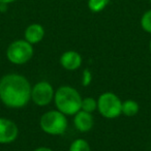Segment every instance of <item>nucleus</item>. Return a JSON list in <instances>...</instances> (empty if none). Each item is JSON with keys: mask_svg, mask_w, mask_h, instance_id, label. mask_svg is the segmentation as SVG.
Returning a JSON list of instances; mask_svg holds the SVG:
<instances>
[{"mask_svg": "<svg viewBox=\"0 0 151 151\" xmlns=\"http://www.w3.org/2000/svg\"><path fill=\"white\" fill-rule=\"evenodd\" d=\"M31 84L24 76L7 73L0 79V101L12 109H20L31 99Z\"/></svg>", "mask_w": 151, "mask_h": 151, "instance_id": "f257e3e1", "label": "nucleus"}, {"mask_svg": "<svg viewBox=\"0 0 151 151\" xmlns=\"http://www.w3.org/2000/svg\"><path fill=\"white\" fill-rule=\"evenodd\" d=\"M82 99L77 89L67 85L60 86L54 94V103L57 110L66 116H73L80 111Z\"/></svg>", "mask_w": 151, "mask_h": 151, "instance_id": "f03ea898", "label": "nucleus"}, {"mask_svg": "<svg viewBox=\"0 0 151 151\" xmlns=\"http://www.w3.org/2000/svg\"><path fill=\"white\" fill-rule=\"evenodd\" d=\"M66 115L58 110H51L42 114L40 120V126L44 132L51 136H60L67 129Z\"/></svg>", "mask_w": 151, "mask_h": 151, "instance_id": "7ed1b4c3", "label": "nucleus"}, {"mask_svg": "<svg viewBox=\"0 0 151 151\" xmlns=\"http://www.w3.org/2000/svg\"><path fill=\"white\" fill-rule=\"evenodd\" d=\"M33 45L29 44L26 40H17L9 44L6 49V58L11 63L22 65L30 61L33 57Z\"/></svg>", "mask_w": 151, "mask_h": 151, "instance_id": "20e7f679", "label": "nucleus"}, {"mask_svg": "<svg viewBox=\"0 0 151 151\" xmlns=\"http://www.w3.org/2000/svg\"><path fill=\"white\" fill-rule=\"evenodd\" d=\"M122 101L115 93L104 92L97 99V110L103 117L107 119H115L122 114Z\"/></svg>", "mask_w": 151, "mask_h": 151, "instance_id": "39448f33", "label": "nucleus"}, {"mask_svg": "<svg viewBox=\"0 0 151 151\" xmlns=\"http://www.w3.org/2000/svg\"><path fill=\"white\" fill-rule=\"evenodd\" d=\"M55 91L53 86L47 81L36 83L31 89V99L38 107H46L54 99Z\"/></svg>", "mask_w": 151, "mask_h": 151, "instance_id": "423d86ee", "label": "nucleus"}, {"mask_svg": "<svg viewBox=\"0 0 151 151\" xmlns=\"http://www.w3.org/2000/svg\"><path fill=\"white\" fill-rule=\"evenodd\" d=\"M19 136L18 125L7 118L0 117V144H11Z\"/></svg>", "mask_w": 151, "mask_h": 151, "instance_id": "0eeeda50", "label": "nucleus"}, {"mask_svg": "<svg viewBox=\"0 0 151 151\" xmlns=\"http://www.w3.org/2000/svg\"><path fill=\"white\" fill-rule=\"evenodd\" d=\"M59 62L64 69L73 71L82 65V56L77 51L69 50L61 55Z\"/></svg>", "mask_w": 151, "mask_h": 151, "instance_id": "6e6552de", "label": "nucleus"}, {"mask_svg": "<svg viewBox=\"0 0 151 151\" xmlns=\"http://www.w3.org/2000/svg\"><path fill=\"white\" fill-rule=\"evenodd\" d=\"M73 118V124L76 128L81 132H87L92 129L94 120L91 113L85 112L83 110H80L77 114H75Z\"/></svg>", "mask_w": 151, "mask_h": 151, "instance_id": "1a4fd4ad", "label": "nucleus"}, {"mask_svg": "<svg viewBox=\"0 0 151 151\" xmlns=\"http://www.w3.org/2000/svg\"><path fill=\"white\" fill-rule=\"evenodd\" d=\"M45 36V28L40 24L33 23L30 24L24 32V40H27L29 44L36 45L42 40Z\"/></svg>", "mask_w": 151, "mask_h": 151, "instance_id": "9d476101", "label": "nucleus"}, {"mask_svg": "<svg viewBox=\"0 0 151 151\" xmlns=\"http://www.w3.org/2000/svg\"><path fill=\"white\" fill-rule=\"evenodd\" d=\"M139 110H140V106L134 99H126V101H122L121 112L123 115L127 116V117H132L138 114Z\"/></svg>", "mask_w": 151, "mask_h": 151, "instance_id": "9b49d317", "label": "nucleus"}, {"mask_svg": "<svg viewBox=\"0 0 151 151\" xmlns=\"http://www.w3.org/2000/svg\"><path fill=\"white\" fill-rule=\"evenodd\" d=\"M110 4V0H88L87 6L91 13H101Z\"/></svg>", "mask_w": 151, "mask_h": 151, "instance_id": "f8f14e48", "label": "nucleus"}, {"mask_svg": "<svg viewBox=\"0 0 151 151\" xmlns=\"http://www.w3.org/2000/svg\"><path fill=\"white\" fill-rule=\"evenodd\" d=\"M69 151H91L90 145L84 139H76L69 146Z\"/></svg>", "mask_w": 151, "mask_h": 151, "instance_id": "ddd939ff", "label": "nucleus"}, {"mask_svg": "<svg viewBox=\"0 0 151 151\" xmlns=\"http://www.w3.org/2000/svg\"><path fill=\"white\" fill-rule=\"evenodd\" d=\"M81 110L92 114L95 110H97V101H95L93 97H86V99H82Z\"/></svg>", "mask_w": 151, "mask_h": 151, "instance_id": "4468645a", "label": "nucleus"}, {"mask_svg": "<svg viewBox=\"0 0 151 151\" xmlns=\"http://www.w3.org/2000/svg\"><path fill=\"white\" fill-rule=\"evenodd\" d=\"M141 27L145 32L151 34V9L143 14L141 18Z\"/></svg>", "mask_w": 151, "mask_h": 151, "instance_id": "2eb2a0df", "label": "nucleus"}, {"mask_svg": "<svg viewBox=\"0 0 151 151\" xmlns=\"http://www.w3.org/2000/svg\"><path fill=\"white\" fill-rule=\"evenodd\" d=\"M92 82V73L89 68H85L82 73V85L84 87H87Z\"/></svg>", "mask_w": 151, "mask_h": 151, "instance_id": "dca6fc26", "label": "nucleus"}, {"mask_svg": "<svg viewBox=\"0 0 151 151\" xmlns=\"http://www.w3.org/2000/svg\"><path fill=\"white\" fill-rule=\"evenodd\" d=\"M33 151H53L51 148H49V147H38V148L34 149Z\"/></svg>", "mask_w": 151, "mask_h": 151, "instance_id": "f3484780", "label": "nucleus"}, {"mask_svg": "<svg viewBox=\"0 0 151 151\" xmlns=\"http://www.w3.org/2000/svg\"><path fill=\"white\" fill-rule=\"evenodd\" d=\"M17 0H0V4H11V3L15 2Z\"/></svg>", "mask_w": 151, "mask_h": 151, "instance_id": "a211bd4d", "label": "nucleus"}, {"mask_svg": "<svg viewBox=\"0 0 151 151\" xmlns=\"http://www.w3.org/2000/svg\"><path fill=\"white\" fill-rule=\"evenodd\" d=\"M149 50H150V53H151V40H150V42H149Z\"/></svg>", "mask_w": 151, "mask_h": 151, "instance_id": "6ab92c4d", "label": "nucleus"}, {"mask_svg": "<svg viewBox=\"0 0 151 151\" xmlns=\"http://www.w3.org/2000/svg\"><path fill=\"white\" fill-rule=\"evenodd\" d=\"M149 2H150V4H151V0H149Z\"/></svg>", "mask_w": 151, "mask_h": 151, "instance_id": "aec40b11", "label": "nucleus"}]
</instances>
